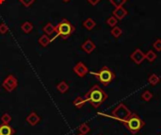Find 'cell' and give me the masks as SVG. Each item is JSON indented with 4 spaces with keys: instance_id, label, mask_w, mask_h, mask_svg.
Here are the masks:
<instances>
[{
    "instance_id": "6da1fadb",
    "label": "cell",
    "mask_w": 161,
    "mask_h": 135,
    "mask_svg": "<svg viewBox=\"0 0 161 135\" xmlns=\"http://www.w3.org/2000/svg\"><path fill=\"white\" fill-rule=\"evenodd\" d=\"M84 98L94 108H99L107 98V95L99 85H94L91 87L89 92L85 95Z\"/></svg>"
},
{
    "instance_id": "7a4b0ae2",
    "label": "cell",
    "mask_w": 161,
    "mask_h": 135,
    "mask_svg": "<svg viewBox=\"0 0 161 135\" xmlns=\"http://www.w3.org/2000/svg\"><path fill=\"white\" fill-rule=\"evenodd\" d=\"M75 30H76V28L70 21L67 19H62L56 26V37L55 38L60 37V39H62V40H67L74 33Z\"/></svg>"
},
{
    "instance_id": "3957f363",
    "label": "cell",
    "mask_w": 161,
    "mask_h": 135,
    "mask_svg": "<svg viewBox=\"0 0 161 135\" xmlns=\"http://www.w3.org/2000/svg\"><path fill=\"white\" fill-rule=\"evenodd\" d=\"M123 124L132 134L137 133L145 125L144 121L141 118H140V116L137 114H135V112H132L131 115L128 117V119Z\"/></svg>"
},
{
    "instance_id": "277c9868",
    "label": "cell",
    "mask_w": 161,
    "mask_h": 135,
    "mask_svg": "<svg viewBox=\"0 0 161 135\" xmlns=\"http://www.w3.org/2000/svg\"><path fill=\"white\" fill-rule=\"evenodd\" d=\"M95 78L102 83L103 86H108L114 79L115 74L107 66H103L97 73H93Z\"/></svg>"
},
{
    "instance_id": "5b68a950",
    "label": "cell",
    "mask_w": 161,
    "mask_h": 135,
    "mask_svg": "<svg viewBox=\"0 0 161 135\" xmlns=\"http://www.w3.org/2000/svg\"><path fill=\"white\" fill-rule=\"evenodd\" d=\"M131 114L132 112L126 107V105H124V103H120L116 108L112 110L111 115L114 119H116V120L124 123L128 119V117L131 115Z\"/></svg>"
},
{
    "instance_id": "8992f818",
    "label": "cell",
    "mask_w": 161,
    "mask_h": 135,
    "mask_svg": "<svg viewBox=\"0 0 161 135\" xmlns=\"http://www.w3.org/2000/svg\"><path fill=\"white\" fill-rule=\"evenodd\" d=\"M2 86L3 88L6 90L7 92L11 93L12 91L17 88L18 86V80L17 79L13 76V75H9L2 82Z\"/></svg>"
},
{
    "instance_id": "52a82bcc",
    "label": "cell",
    "mask_w": 161,
    "mask_h": 135,
    "mask_svg": "<svg viewBox=\"0 0 161 135\" xmlns=\"http://www.w3.org/2000/svg\"><path fill=\"white\" fill-rule=\"evenodd\" d=\"M130 59L137 65H140L143 62V61L145 60V53L142 52V50H141L140 48H137L131 55H130Z\"/></svg>"
},
{
    "instance_id": "ba28073f",
    "label": "cell",
    "mask_w": 161,
    "mask_h": 135,
    "mask_svg": "<svg viewBox=\"0 0 161 135\" xmlns=\"http://www.w3.org/2000/svg\"><path fill=\"white\" fill-rule=\"evenodd\" d=\"M74 72L79 78H83V77H85L89 73V69H88V67L82 61H79V62H77L75 65V67H74Z\"/></svg>"
},
{
    "instance_id": "9c48e42d",
    "label": "cell",
    "mask_w": 161,
    "mask_h": 135,
    "mask_svg": "<svg viewBox=\"0 0 161 135\" xmlns=\"http://www.w3.org/2000/svg\"><path fill=\"white\" fill-rule=\"evenodd\" d=\"M127 14H128V11L125 10V8L124 6L117 7L116 9L112 11V15L116 18L117 20H123Z\"/></svg>"
},
{
    "instance_id": "30bf717a",
    "label": "cell",
    "mask_w": 161,
    "mask_h": 135,
    "mask_svg": "<svg viewBox=\"0 0 161 135\" xmlns=\"http://www.w3.org/2000/svg\"><path fill=\"white\" fill-rule=\"evenodd\" d=\"M95 48H96L95 43L91 40H89V39H88L87 41H85V43H83L81 44V49L84 52H86L87 54H90Z\"/></svg>"
},
{
    "instance_id": "8fae6325",
    "label": "cell",
    "mask_w": 161,
    "mask_h": 135,
    "mask_svg": "<svg viewBox=\"0 0 161 135\" xmlns=\"http://www.w3.org/2000/svg\"><path fill=\"white\" fill-rule=\"evenodd\" d=\"M41 121V117L36 114L35 111H31L30 114L28 115L27 117V122L30 125V126H36L39 122Z\"/></svg>"
},
{
    "instance_id": "7c38bea8",
    "label": "cell",
    "mask_w": 161,
    "mask_h": 135,
    "mask_svg": "<svg viewBox=\"0 0 161 135\" xmlns=\"http://www.w3.org/2000/svg\"><path fill=\"white\" fill-rule=\"evenodd\" d=\"M15 129L9 124H2L0 126V135H13Z\"/></svg>"
},
{
    "instance_id": "4fadbf2b",
    "label": "cell",
    "mask_w": 161,
    "mask_h": 135,
    "mask_svg": "<svg viewBox=\"0 0 161 135\" xmlns=\"http://www.w3.org/2000/svg\"><path fill=\"white\" fill-rule=\"evenodd\" d=\"M83 27L88 29V30H91V29H94L96 26V23H95V21L94 19H91V18H88L86 19L84 22H83Z\"/></svg>"
},
{
    "instance_id": "5bb4252c",
    "label": "cell",
    "mask_w": 161,
    "mask_h": 135,
    "mask_svg": "<svg viewBox=\"0 0 161 135\" xmlns=\"http://www.w3.org/2000/svg\"><path fill=\"white\" fill-rule=\"evenodd\" d=\"M42 30H43L44 34H46L47 36H51V35H53V33L56 32V27L53 26V24H51V23H47L43 27Z\"/></svg>"
},
{
    "instance_id": "9a60e30c",
    "label": "cell",
    "mask_w": 161,
    "mask_h": 135,
    "mask_svg": "<svg viewBox=\"0 0 161 135\" xmlns=\"http://www.w3.org/2000/svg\"><path fill=\"white\" fill-rule=\"evenodd\" d=\"M51 39L49 38V36H47L46 34H43V35H41V37H40V39H39V43L41 44V46L42 47H48V44L51 43Z\"/></svg>"
},
{
    "instance_id": "2e32d148",
    "label": "cell",
    "mask_w": 161,
    "mask_h": 135,
    "mask_svg": "<svg viewBox=\"0 0 161 135\" xmlns=\"http://www.w3.org/2000/svg\"><path fill=\"white\" fill-rule=\"evenodd\" d=\"M57 90L60 93V94H65L68 90H69V85L66 81L62 80L60 81L58 85H57Z\"/></svg>"
},
{
    "instance_id": "e0dca14e",
    "label": "cell",
    "mask_w": 161,
    "mask_h": 135,
    "mask_svg": "<svg viewBox=\"0 0 161 135\" xmlns=\"http://www.w3.org/2000/svg\"><path fill=\"white\" fill-rule=\"evenodd\" d=\"M21 29L24 31L26 34H28V33H30L32 31L33 25H32V23H30V22L27 21V22H25V23L21 26Z\"/></svg>"
},
{
    "instance_id": "ac0fdd59",
    "label": "cell",
    "mask_w": 161,
    "mask_h": 135,
    "mask_svg": "<svg viewBox=\"0 0 161 135\" xmlns=\"http://www.w3.org/2000/svg\"><path fill=\"white\" fill-rule=\"evenodd\" d=\"M86 102H87V101H86V99H85L84 97H77L74 100L73 104H74V106H75L76 108L81 109V108L85 105Z\"/></svg>"
},
{
    "instance_id": "d6986e66",
    "label": "cell",
    "mask_w": 161,
    "mask_h": 135,
    "mask_svg": "<svg viewBox=\"0 0 161 135\" xmlns=\"http://www.w3.org/2000/svg\"><path fill=\"white\" fill-rule=\"evenodd\" d=\"M110 33H111V35H112L114 38H119V37L123 34V30H122V29H121L120 27L116 26V27L112 28Z\"/></svg>"
},
{
    "instance_id": "ffe728a7",
    "label": "cell",
    "mask_w": 161,
    "mask_h": 135,
    "mask_svg": "<svg viewBox=\"0 0 161 135\" xmlns=\"http://www.w3.org/2000/svg\"><path fill=\"white\" fill-rule=\"evenodd\" d=\"M157 58L156 53H154V51L153 50H149L146 54H145V59L149 61V62H153L154 61V60Z\"/></svg>"
},
{
    "instance_id": "44dd1931",
    "label": "cell",
    "mask_w": 161,
    "mask_h": 135,
    "mask_svg": "<svg viewBox=\"0 0 161 135\" xmlns=\"http://www.w3.org/2000/svg\"><path fill=\"white\" fill-rule=\"evenodd\" d=\"M159 80H160V78H159L157 75H155V74H152V75L148 78V81H149V83H150L152 86H155V85L159 82Z\"/></svg>"
},
{
    "instance_id": "7402d4cb",
    "label": "cell",
    "mask_w": 161,
    "mask_h": 135,
    "mask_svg": "<svg viewBox=\"0 0 161 135\" xmlns=\"http://www.w3.org/2000/svg\"><path fill=\"white\" fill-rule=\"evenodd\" d=\"M117 23H118V20H117L116 18H115L113 15L110 16V17L107 20V24L109 27H111V28L116 27V26H117Z\"/></svg>"
},
{
    "instance_id": "603a6c76",
    "label": "cell",
    "mask_w": 161,
    "mask_h": 135,
    "mask_svg": "<svg viewBox=\"0 0 161 135\" xmlns=\"http://www.w3.org/2000/svg\"><path fill=\"white\" fill-rule=\"evenodd\" d=\"M141 98L144 100V101H146V102H148V101H150L152 98H153V94L150 92V91H144L143 93H142V95H141Z\"/></svg>"
},
{
    "instance_id": "cb8c5ba5",
    "label": "cell",
    "mask_w": 161,
    "mask_h": 135,
    "mask_svg": "<svg viewBox=\"0 0 161 135\" xmlns=\"http://www.w3.org/2000/svg\"><path fill=\"white\" fill-rule=\"evenodd\" d=\"M78 130H79L80 133H82V134H87L88 132H89L90 128H89V127L86 123H83V124H81V125L79 126Z\"/></svg>"
},
{
    "instance_id": "d4e9b609",
    "label": "cell",
    "mask_w": 161,
    "mask_h": 135,
    "mask_svg": "<svg viewBox=\"0 0 161 135\" xmlns=\"http://www.w3.org/2000/svg\"><path fill=\"white\" fill-rule=\"evenodd\" d=\"M109 2H110L111 5H113L115 8H117V7L124 6V4L125 3V0H109Z\"/></svg>"
},
{
    "instance_id": "484cf974",
    "label": "cell",
    "mask_w": 161,
    "mask_h": 135,
    "mask_svg": "<svg viewBox=\"0 0 161 135\" xmlns=\"http://www.w3.org/2000/svg\"><path fill=\"white\" fill-rule=\"evenodd\" d=\"M1 121L3 124H10V122L11 121V116L8 114V112H5V114L1 116Z\"/></svg>"
},
{
    "instance_id": "4316f807",
    "label": "cell",
    "mask_w": 161,
    "mask_h": 135,
    "mask_svg": "<svg viewBox=\"0 0 161 135\" xmlns=\"http://www.w3.org/2000/svg\"><path fill=\"white\" fill-rule=\"evenodd\" d=\"M19 1L23 6H25L26 8H29L35 2V0H19Z\"/></svg>"
},
{
    "instance_id": "83f0119b",
    "label": "cell",
    "mask_w": 161,
    "mask_h": 135,
    "mask_svg": "<svg viewBox=\"0 0 161 135\" xmlns=\"http://www.w3.org/2000/svg\"><path fill=\"white\" fill-rule=\"evenodd\" d=\"M9 31V28L5 23L0 24V34H6Z\"/></svg>"
},
{
    "instance_id": "f1b7e54d",
    "label": "cell",
    "mask_w": 161,
    "mask_h": 135,
    "mask_svg": "<svg viewBox=\"0 0 161 135\" xmlns=\"http://www.w3.org/2000/svg\"><path fill=\"white\" fill-rule=\"evenodd\" d=\"M153 47H154V49H155L156 51H161V40H160V39H157V40L154 43Z\"/></svg>"
},
{
    "instance_id": "f546056e",
    "label": "cell",
    "mask_w": 161,
    "mask_h": 135,
    "mask_svg": "<svg viewBox=\"0 0 161 135\" xmlns=\"http://www.w3.org/2000/svg\"><path fill=\"white\" fill-rule=\"evenodd\" d=\"M87 1L90 4V5H93V6H95V5H97L101 0H87Z\"/></svg>"
},
{
    "instance_id": "4dcf8cb0",
    "label": "cell",
    "mask_w": 161,
    "mask_h": 135,
    "mask_svg": "<svg viewBox=\"0 0 161 135\" xmlns=\"http://www.w3.org/2000/svg\"><path fill=\"white\" fill-rule=\"evenodd\" d=\"M62 1H63L64 3H68L69 1H71V0H62Z\"/></svg>"
},
{
    "instance_id": "1f68e13d",
    "label": "cell",
    "mask_w": 161,
    "mask_h": 135,
    "mask_svg": "<svg viewBox=\"0 0 161 135\" xmlns=\"http://www.w3.org/2000/svg\"><path fill=\"white\" fill-rule=\"evenodd\" d=\"M5 2V0H0V4H3Z\"/></svg>"
},
{
    "instance_id": "d6a6232c",
    "label": "cell",
    "mask_w": 161,
    "mask_h": 135,
    "mask_svg": "<svg viewBox=\"0 0 161 135\" xmlns=\"http://www.w3.org/2000/svg\"><path fill=\"white\" fill-rule=\"evenodd\" d=\"M78 135H85V134H82V133H80V134H78Z\"/></svg>"
},
{
    "instance_id": "836d02e7",
    "label": "cell",
    "mask_w": 161,
    "mask_h": 135,
    "mask_svg": "<svg viewBox=\"0 0 161 135\" xmlns=\"http://www.w3.org/2000/svg\"><path fill=\"white\" fill-rule=\"evenodd\" d=\"M126 1H128V0H125V2H126Z\"/></svg>"
},
{
    "instance_id": "e575fe53",
    "label": "cell",
    "mask_w": 161,
    "mask_h": 135,
    "mask_svg": "<svg viewBox=\"0 0 161 135\" xmlns=\"http://www.w3.org/2000/svg\"><path fill=\"white\" fill-rule=\"evenodd\" d=\"M99 135H102V134H99Z\"/></svg>"
},
{
    "instance_id": "d590c367",
    "label": "cell",
    "mask_w": 161,
    "mask_h": 135,
    "mask_svg": "<svg viewBox=\"0 0 161 135\" xmlns=\"http://www.w3.org/2000/svg\"><path fill=\"white\" fill-rule=\"evenodd\" d=\"M160 135H161V133H160Z\"/></svg>"
}]
</instances>
